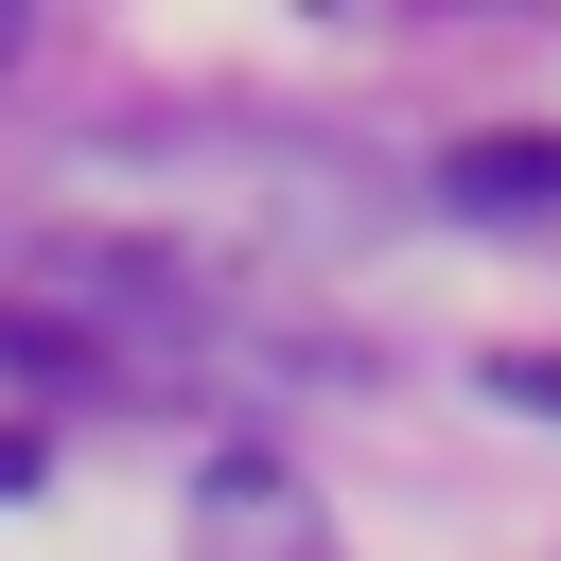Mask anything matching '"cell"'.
Instances as JSON below:
<instances>
[{"label":"cell","mask_w":561,"mask_h":561,"mask_svg":"<svg viewBox=\"0 0 561 561\" xmlns=\"http://www.w3.org/2000/svg\"><path fill=\"white\" fill-rule=\"evenodd\" d=\"M491 403H526V421H561V351H491Z\"/></svg>","instance_id":"3957f363"},{"label":"cell","mask_w":561,"mask_h":561,"mask_svg":"<svg viewBox=\"0 0 561 561\" xmlns=\"http://www.w3.org/2000/svg\"><path fill=\"white\" fill-rule=\"evenodd\" d=\"M193 526H210L228 561H316V491H298V473H263V456H228V473L193 491Z\"/></svg>","instance_id":"6da1fadb"},{"label":"cell","mask_w":561,"mask_h":561,"mask_svg":"<svg viewBox=\"0 0 561 561\" xmlns=\"http://www.w3.org/2000/svg\"><path fill=\"white\" fill-rule=\"evenodd\" d=\"M438 193H456V210H561V140H543V123H491V140L438 158Z\"/></svg>","instance_id":"7a4b0ae2"}]
</instances>
